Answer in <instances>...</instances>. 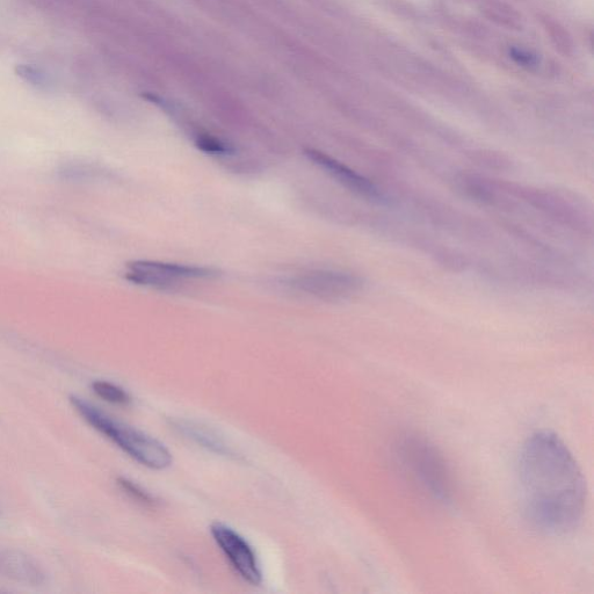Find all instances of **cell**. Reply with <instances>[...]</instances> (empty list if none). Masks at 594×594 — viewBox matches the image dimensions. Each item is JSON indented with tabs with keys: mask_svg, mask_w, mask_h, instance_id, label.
Listing matches in <instances>:
<instances>
[{
	"mask_svg": "<svg viewBox=\"0 0 594 594\" xmlns=\"http://www.w3.org/2000/svg\"><path fill=\"white\" fill-rule=\"evenodd\" d=\"M216 273L207 267L136 260L127 265L126 279L136 285L166 288L186 279L212 278Z\"/></svg>",
	"mask_w": 594,
	"mask_h": 594,
	"instance_id": "277c9868",
	"label": "cell"
},
{
	"mask_svg": "<svg viewBox=\"0 0 594 594\" xmlns=\"http://www.w3.org/2000/svg\"><path fill=\"white\" fill-rule=\"evenodd\" d=\"M92 389L104 401L114 405H120V407H127L132 402V398H130L125 389L108 381H94L92 383Z\"/></svg>",
	"mask_w": 594,
	"mask_h": 594,
	"instance_id": "9c48e42d",
	"label": "cell"
},
{
	"mask_svg": "<svg viewBox=\"0 0 594 594\" xmlns=\"http://www.w3.org/2000/svg\"><path fill=\"white\" fill-rule=\"evenodd\" d=\"M518 476L526 516L539 531L567 534L581 523L588 494L585 478L556 434L538 432L526 441Z\"/></svg>",
	"mask_w": 594,
	"mask_h": 594,
	"instance_id": "6da1fadb",
	"label": "cell"
},
{
	"mask_svg": "<svg viewBox=\"0 0 594 594\" xmlns=\"http://www.w3.org/2000/svg\"><path fill=\"white\" fill-rule=\"evenodd\" d=\"M306 155L310 161H313L320 168L327 171L329 175L338 180L340 184L349 188L350 191L368 199L381 198L378 188L371 181L361 177L357 172L347 168L346 165L336 161V159L325 155L324 152L308 149L306 150Z\"/></svg>",
	"mask_w": 594,
	"mask_h": 594,
	"instance_id": "52a82bcc",
	"label": "cell"
},
{
	"mask_svg": "<svg viewBox=\"0 0 594 594\" xmlns=\"http://www.w3.org/2000/svg\"><path fill=\"white\" fill-rule=\"evenodd\" d=\"M197 146L200 150L214 155H229L233 154L235 151L233 148L228 146L227 143L217 140L216 137L209 135H199Z\"/></svg>",
	"mask_w": 594,
	"mask_h": 594,
	"instance_id": "7c38bea8",
	"label": "cell"
},
{
	"mask_svg": "<svg viewBox=\"0 0 594 594\" xmlns=\"http://www.w3.org/2000/svg\"><path fill=\"white\" fill-rule=\"evenodd\" d=\"M117 483L119 488L137 504L146 507H156L158 505V501L154 496L140 487V485L128 480V478L119 477Z\"/></svg>",
	"mask_w": 594,
	"mask_h": 594,
	"instance_id": "8fae6325",
	"label": "cell"
},
{
	"mask_svg": "<svg viewBox=\"0 0 594 594\" xmlns=\"http://www.w3.org/2000/svg\"><path fill=\"white\" fill-rule=\"evenodd\" d=\"M17 75L26 83L39 90H52L53 79L39 67L32 64H19L16 68Z\"/></svg>",
	"mask_w": 594,
	"mask_h": 594,
	"instance_id": "30bf717a",
	"label": "cell"
},
{
	"mask_svg": "<svg viewBox=\"0 0 594 594\" xmlns=\"http://www.w3.org/2000/svg\"><path fill=\"white\" fill-rule=\"evenodd\" d=\"M173 426L185 438L194 441L195 444L208 449L210 452L229 456V458L236 456L234 449L226 443V440L219 433L209 429L208 426L192 422V420H176Z\"/></svg>",
	"mask_w": 594,
	"mask_h": 594,
	"instance_id": "ba28073f",
	"label": "cell"
},
{
	"mask_svg": "<svg viewBox=\"0 0 594 594\" xmlns=\"http://www.w3.org/2000/svg\"><path fill=\"white\" fill-rule=\"evenodd\" d=\"M210 533H212L217 546L226 555L231 567L246 583L253 586L263 583L262 569H260L255 550L242 535L219 521L210 526Z\"/></svg>",
	"mask_w": 594,
	"mask_h": 594,
	"instance_id": "5b68a950",
	"label": "cell"
},
{
	"mask_svg": "<svg viewBox=\"0 0 594 594\" xmlns=\"http://www.w3.org/2000/svg\"><path fill=\"white\" fill-rule=\"evenodd\" d=\"M72 407L88 422L94 430L103 434L117 445L130 458L151 469L162 470L172 465L169 449L155 438L105 414L94 405L77 396H71Z\"/></svg>",
	"mask_w": 594,
	"mask_h": 594,
	"instance_id": "7a4b0ae2",
	"label": "cell"
},
{
	"mask_svg": "<svg viewBox=\"0 0 594 594\" xmlns=\"http://www.w3.org/2000/svg\"><path fill=\"white\" fill-rule=\"evenodd\" d=\"M510 55L514 61L521 65H526V67H531V65L538 63L535 56L523 52V50L511 49Z\"/></svg>",
	"mask_w": 594,
	"mask_h": 594,
	"instance_id": "4fadbf2b",
	"label": "cell"
},
{
	"mask_svg": "<svg viewBox=\"0 0 594 594\" xmlns=\"http://www.w3.org/2000/svg\"><path fill=\"white\" fill-rule=\"evenodd\" d=\"M397 454L410 475L434 499L441 503L452 502L453 476L443 454L436 446L418 434H407L398 443Z\"/></svg>",
	"mask_w": 594,
	"mask_h": 594,
	"instance_id": "3957f363",
	"label": "cell"
},
{
	"mask_svg": "<svg viewBox=\"0 0 594 594\" xmlns=\"http://www.w3.org/2000/svg\"><path fill=\"white\" fill-rule=\"evenodd\" d=\"M292 285L299 291L323 299H340L356 293L361 281L354 275L343 272L315 271L299 275L292 281Z\"/></svg>",
	"mask_w": 594,
	"mask_h": 594,
	"instance_id": "8992f818",
	"label": "cell"
}]
</instances>
